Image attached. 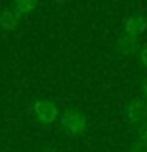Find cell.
Listing matches in <instances>:
<instances>
[{
  "instance_id": "1",
  "label": "cell",
  "mask_w": 147,
  "mask_h": 152,
  "mask_svg": "<svg viewBox=\"0 0 147 152\" xmlns=\"http://www.w3.org/2000/svg\"><path fill=\"white\" fill-rule=\"evenodd\" d=\"M60 124L66 133L73 136L82 135L87 130V119L82 113L76 111V109H66L60 116Z\"/></svg>"
},
{
  "instance_id": "2",
  "label": "cell",
  "mask_w": 147,
  "mask_h": 152,
  "mask_svg": "<svg viewBox=\"0 0 147 152\" xmlns=\"http://www.w3.org/2000/svg\"><path fill=\"white\" fill-rule=\"evenodd\" d=\"M33 113L43 125H51L59 117V108L49 98H36L33 103Z\"/></svg>"
},
{
  "instance_id": "3",
  "label": "cell",
  "mask_w": 147,
  "mask_h": 152,
  "mask_svg": "<svg viewBox=\"0 0 147 152\" xmlns=\"http://www.w3.org/2000/svg\"><path fill=\"white\" fill-rule=\"evenodd\" d=\"M147 114V102L144 98H135L127 104L125 116L130 124H138L146 117Z\"/></svg>"
},
{
  "instance_id": "4",
  "label": "cell",
  "mask_w": 147,
  "mask_h": 152,
  "mask_svg": "<svg viewBox=\"0 0 147 152\" xmlns=\"http://www.w3.org/2000/svg\"><path fill=\"white\" fill-rule=\"evenodd\" d=\"M21 16L22 14L19 11H16L13 7L2 10V13H0V28L5 32L16 30L19 22H21Z\"/></svg>"
},
{
  "instance_id": "5",
  "label": "cell",
  "mask_w": 147,
  "mask_h": 152,
  "mask_svg": "<svg viewBox=\"0 0 147 152\" xmlns=\"http://www.w3.org/2000/svg\"><path fill=\"white\" fill-rule=\"evenodd\" d=\"M146 28H147V19L142 14H135V16L127 18L125 26H123L125 33H128L131 37H136V38L142 35L146 32Z\"/></svg>"
},
{
  "instance_id": "6",
  "label": "cell",
  "mask_w": 147,
  "mask_h": 152,
  "mask_svg": "<svg viewBox=\"0 0 147 152\" xmlns=\"http://www.w3.org/2000/svg\"><path fill=\"white\" fill-rule=\"evenodd\" d=\"M138 49V38L131 37L128 33L123 32L122 35H119L117 38V51L120 52L122 56H130Z\"/></svg>"
},
{
  "instance_id": "7",
  "label": "cell",
  "mask_w": 147,
  "mask_h": 152,
  "mask_svg": "<svg viewBox=\"0 0 147 152\" xmlns=\"http://www.w3.org/2000/svg\"><path fill=\"white\" fill-rule=\"evenodd\" d=\"M38 7V0H13V8L21 14L32 13Z\"/></svg>"
},
{
  "instance_id": "8",
  "label": "cell",
  "mask_w": 147,
  "mask_h": 152,
  "mask_svg": "<svg viewBox=\"0 0 147 152\" xmlns=\"http://www.w3.org/2000/svg\"><path fill=\"white\" fill-rule=\"evenodd\" d=\"M136 141L147 142V122H142L136 130Z\"/></svg>"
},
{
  "instance_id": "9",
  "label": "cell",
  "mask_w": 147,
  "mask_h": 152,
  "mask_svg": "<svg viewBox=\"0 0 147 152\" xmlns=\"http://www.w3.org/2000/svg\"><path fill=\"white\" fill-rule=\"evenodd\" d=\"M130 152H147V142H142V141H135L131 151Z\"/></svg>"
},
{
  "instance_id": "10",
  "label": "cell",
  "mask_w": 147,
  "mask_h": 152,
  "mask_svg": "<svg viewBox=\"0 0 147 152\" xmlns=\"http://www.w3.org/2000/svg\"><path fill=\"white\" fill-rule=\"evenodd\" d=\"M139 59H141V64L147 68V46H144L139 52Z\"/></svg>"
},
{
  "instance_id": "11",
  "label": "cell",
  "mask_w": 147,
  "mask_h": 152,
  "mask_svg": "<svg viewBox=\"0 0 147 152\" xmlns=\"http://www.w3.org/2000/svg\"><path fill=\"white\" fill-rule=\"evenodd\" d=\"M141 87H142V95H144V100L147 102V79H144V81H142Z\"/></svg>"
},
{
  "instance_id": "12",
  "label": "cell",
  "mask_w": 147,
  "mask_h": 152,
  "mask_svg": "<svg viewBox=\"0 0 147 152\" xmlns=\"http://www.w3.org/2000/svg\"><path fill=\"white\" fill-rule=\"evenodd\" d=\"M54 2H55L57 5H65V3H68L70 0H54Z\"/></svg>"
},
{
  "instance_id": "13",
  "label": "cell",
  "mask_w": 147,
  "mask_h": 152,
  "mask_svg": "<svg viewBox=\"0 0 147 152\" xmlns=\"http://www.w3.org/2000/svg\"><path fill=\"white\" fill-rule=\"evenodd\" d=\"M46 152H57V151H54V149H49V151H46Z\"/></svg>"
}]
</instances>
